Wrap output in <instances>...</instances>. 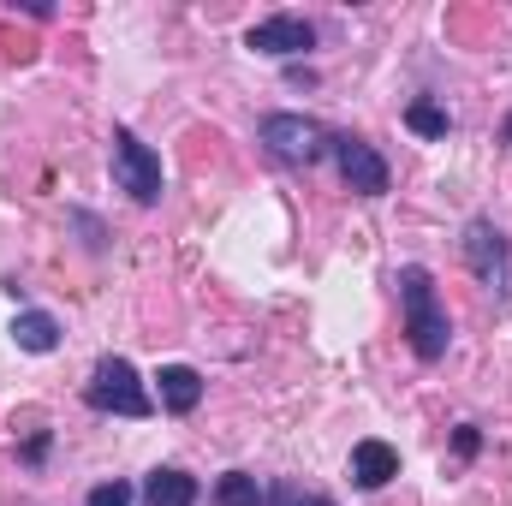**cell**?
Here are the masks:
<instances>
[{
  "label": "cell",
  "instance_id": "9c48e42d",
  "mask_svg": "<svg viewBox=\"0 0 512 506\" xmlns=\"http://www.w3.org/2000/svg\"><path fill=\"white\" fill-rule=\"evenodd\" d=\"M143 506H197V477H191V471H173V465L149 471Z\"/></svg>",
  "mask_w": 512,
  "mask_h": 506
},
{
  "label": "cell",
  "instance_id": "52a82bcc",
  "mask_svg": "<svg viewBox=\"0 0 512 506\" xmlns=\"http://www.w3.org/2000/svg\"><path fill=\"white\" fill-rule=\"evenodd\" d=\"M316 42V30L304 24V18H262L251 30V48L256 54H274V60H292V54H304Z\"/></svg>",
  "mask_w": 512,
  "mask_h": 506
},
{
  "label": "cell",
  "instance_id": "8992f818",
  "mask_svg": "<svg viewBox=\"0 0 512 506\" xmlns=\"http://www.w3.org/2000/svg\"><path fill=\"white\" fill-rule=\"evenodd\" d=\"M465 262L477 268L483 286L507 292V239H501L489 221H471V227H465Z\"/></svg>",
  "mask_w": 512,
  "mask_h": 506
},
{
  "label": "cell",
  "instance_id": "2e32d148",
  "mask_svg": "<svg viewBox=\"0 0 512 506\" xmlns=\"http://www.w3.org/2000/svg\"><path fill=\"white\" fill-rule=\"evenodd\" d=\"M274 501H280V506H334V501H322V495H292V489H280Z\"/></svg>",
  "mask_w": 512,
  "mask_h": 506
},
{
  "label": "cell",
  "instance_id": "9a60e30c",
  "mask_svg": "<svg viewBox=\"0 0 512 506\" xmlns=\"http://www.w3.org/2000/svg\"><path fill=\"white\" fill-rule=\"evenodd\" d=\"M453 447H459V459H471V453H477V447H483V441H477V429H471V423H465V429H459V435H453Z\"/></svg>",
  "mask_w": 512,
  "mask_h": 506
},
{
  "label": "cell",
  "instance_id": "8fae6325",
  "mask_svg": "<svg viewBox=\"0 0 512 506\" xmlns=\"http://www.w3.org/2000/svg\"><path fill=\"white\" fill-rule=\"evenodd\" d=\"M12 340H18L24 352H54V346H60V322H54L48 310H24V316L12 322Z\"/></svg>",
  "mask_w": 512,
  "mask_h": 506
},
{
  "label": "cell",
  "instance_id": "4fadbf2b",
  "mask_svg": "<svg viewBox=\"0 0 512 506\" xmlns=\"http://www.w3.org/2000/svg\"><path fill=\"white\" fill-rule=\"evenodd\" d=\"M405 126L417 131V137H447V114H441L435 102H411V108H405Z\"/></svg>",
  "mask_w": 512,
  "mask_h": 506
},
{
  "label": "cell",
  "instance_id": "30bf717a",
  "mask_svg": "<svg viewBox=\"0 0 512 506\" xmlns=\"http://www.w3.org/2000/svg\"><path fill=\"white\" fill-rule=\"evenodd\" d=\"M197 399H203V376L191 364H167L161 370V405L167 411H197Z\"/></svg>",
  "mask_w": 512,
  "mask_h": 506
},
{
  "label": "cell",
  "instance_id": "5b68a950",
  "mask_svg": "<svg viewBox=\"0 0 512 506\" xmlns=\"http://www.w3.org/2000/svg\"><path fill=\"white\" fill-rule=\"evenodd\" d=\"M334 161H340V179H346L358 197H382L387 191V161L370 149V143H358V137H334Z\"/></svg>",
  "mask_w": 512,
  "mask_h": 506
},
{
  "label": "cell",
  "instance_id": "6da1fadb",
  "mask_svg": "<svg viewBox=\"0 0 512 506\" xmlns=\"http://www.w3.org/2000/svg\"><path fill=\"white\" fill-rule=\"evenodd\" d=\"M393 286H399V304H405V334H411V352L423 358V364H435L441 352H447V310H441V298H435V280H429V268H417V262H405L399 274H393Z\"/></svg>",
  "mask_w": 512,
  "mask_h": 506
},
{
  "label": "cell",
  "instance_id": "7c38bea8",
  "mask_svg": "<svg viewBox=\"0 0 512 506\" xmlns=\"http://www.w3.org/2000/svg\"><path fill=\"white\" fill-rule=\"evenodd\" d=\"M215 501L221 506H262V483H256L251 471H227L215 483Z\"/></svg>",
  "mask_w": 512,
  "mask_h": 506
},
{
  "label": "cell",
  "instance_id": "ba28073f",
  "mask_svg": "<svg viewBox=\"0 0 512 506\" xmlns=\"http://www.w3.org/2000/svg\"><path fill=\"white\" fill-rule=\"evenodd\" d=\"M399 477V453L387 441H358L352 447V483L358 489H387Z\"/></svg>",
  "mask_w": 512,
  "mask_h": 506
},
{
  "label": "cell",
  "instance_id": "3957f363",
  "mask_svg": "<svg viewBox=\"0 0 512 506\" xmlns=\"http://www.w3.org/2000/svg\"><path fill=\"white\" fill-rule=\"evenodd\" d=\"M84 399L96 411H114V417H149V393H143V381H137L126 358H102L90 387H84Z\"/></svg>",
  "mask_w": 512,
  "mask_h": 506
},
{
  "label": "cell",
  "instance_id": "e0dca14e",
  "mask_svg": "<svg viewBox=\"0 0 512 506\" xmlns=\"http://www.w3.org/2000/svg\"><path fill=\"white\" fill-rule=\"evenodd\" d=\"M501 137H507V143H512V120H507V131H501Z\"/></svg>",
  "mask_w": 512,
  "mask_h": 506
},
{
  "label": "cell",
  "instance_id": "277c9868",
  "mask_svg": "<svg viewBox=\"0 0 512 506\" xmlns=\"http://www.w3.org/2000/svg\"><path fill=\"white\" fill-rule=\"evenodd\" d=\"M114 185L131 191L137 203H155L161 197V155L137 131H114Z\"/></svg>",
  "mask_w": 512,
  "mask_h": 506
},
{
  "label": "cell",
  "instance_id": "7a4b0ae2",
  "mask_svg": "<svg viewBox=\"0 0 512 506\" xmlns=\"http://www.w3.org/2000/svg\"><path fill=\"white\" fill-rule=\"evenodd\" d=\"M262 143H268L274 161H292V167H310V161H322L334 149V137L316 120H304V114H268L262 120Z\"/></svg>",
  "mask_w": 512,
  "mask_h": 506
},
{
  "label": "cell",
  "instance_id": "5bb4252c",
  "mask_svg": "<svg viewBox=\"0 0 512 506\" xmlns=\"http://www.w3.org/2000/svg\"><path fill=\"white\" fill-rule=\"evenodd\" d=\"M131 483H102V489H90V506H131Z\"/></svg>",
  "mask_w": 512,
  "mask_h": 506
}]
</instances>
